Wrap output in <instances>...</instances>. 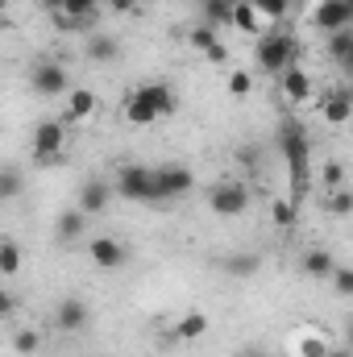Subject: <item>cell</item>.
Here are the masks:
<instances>
[{
	"label": "cell",
	"instance_id": "cell-22",
	"mask_svg": "<svg viewBox=\"0 0 353 357\" xmlns=\"http://www.w3.org/2000/svg\"><path fill=\"white\" fill-rule=\"evenodd\" d=\"M200 13H204V21H208L212 29H216V25H233V0H204Z\"/></svg>",
	"mask_w": 353,
	"mask_h": 357
},
{
	"label": "cell",
	"instance_id": "cell-19",
	"mask_svg": "<svg viewBox=\"0 0 353 357\" xmlns=\"http://www.w3.org/2000/svg\"><path fill=\"white\" fill-rule=\"evenodd\" d=\"M54 229H59V237H63V241H80V237H84V229H88V212H84V208L63 212Z\"/></svg>",
	"mask_w": 353,
	"mask_h": 357
},
{
	"label": "cell",
	"instance_id": "cell-21",
	"mask_svg": "<svg viewBox=\"0 0 353 357\" xmlns=\"http://www.w3.org/2000/svg\"><path fill=\"white\" fill-rule=\"evenodd\" d=\"M324 50H329V59H333V63L350 59V54H353V25H350V29H337V33H324Z\"/></svg>",
	"mask_w": 353,
	"mask_h": 357
},
{
	"label": "cell",
	"instance_id": "cell-16",
	"mask_svg": "<svg viewBox=\"0 0 353 357\" xmlns=\"http://www.w3.org/2000/svg\"><path fill=\"white\" fill-rule=\"evenodd\" d=\"M283 96H287L291 104H308V100H312V79H308V71L287 67V71H283Z\"/></svg>",
	"mask_w": 353,
	"mask_h": 357
},
{
	"label": "cell",
	"instance_id": "cell-42",
	"mask_svg": "<svg viewBox=\"0 0 353 357\" xmlns=\"http://www.w3.org/2000/svg\"><path fill=\"white\" fill-rule=\"evenodd\" d=\"M241 357H266L262 349H241Z\"/></svg>",
	"mask_w": 353,
	"mask_h": 357
},
{
	"label": "cell",
	"instance_id": "cell-39",
	"mask_svg": "<svg viewBox=\"0 0 353 357\" xmlns=\"http://www.w3.org/2000/svg\"><path fill=\"white\" fill-rule=\"evenodd\" d=\"M329 357H353V349H350V345H333V349H329Z\"/></svg>",
	"mask_w": 353,
	"mask_h": 357
},
{
	"label": "cell",
	"instance_id": "cell-14",
	"mask_svg": "<svg viewBox=\"0 0 353 357\" xmlns=\"http://www.w3.org/2000/svg\"><path fill=\"white\" fill-rule=\"evenodd\" d=\"M204 59H212V63H225V46H220V38H216V29L208 25V21H200L195 29H191V38H187Z\"/></svg>",
	"mask_w": 353,
	"mask_h": 357
},
{
	"label": "cell",
	"instance_id": "cell-10",
	"mask_svg": "<svg viewBox=\"0 0 353 357\" xmlns=\"http://www.w3.org/2000/svg\"><path fill=\"white\" fill-rule=\"evenodd\" d=\"M320 116H324L329 125H345V121L353 116V88L337 84V88L324 96V104H320Z\"/></svg>",
	"mask_w": 353,
	"mask_h": 357
},
{
	"label": "cell",
	"instance_id": "cell-40",
	"mask_svg": "<svg viewBox=\"0 0 353 357\" xmlns=\"http://www.w3.org/2000/svg\"><path fill=\"white\" fill-rule=\"evenodd\" d=\"M42 4H46L50 13H59V8H67V0H42Z\"/></svg>",
	"mask_w": 353,
	"mask_h": 357
},
{
	"label": "cell",
	"instance_id": "cell-7",
	"mask_svg": "<svg viewBox=\"0 0 353 357\" xmlns=\"http://www.w3.org/2000/svg\"><path fill=\"white\" fill-rule=\"evenodd\" d=\"M29 84H33L38 96H67V91H71V84H67V67H63V63H33Z\"/></svg>",
	"mask_w": 353,
	"mask_h": 357
},
{
	"label": "cell",
	"instance_id": "cell-38",
	"mask_svg": "<svg viewBox=\"0 0 353 357\" xmlns=\"http://www.w3.org/2000/svg\"><path fill=\"white\" fill-rule=\"evenodd\" d=\"M13 307H17L13 291H0V316H13Z\"/></svg>",
	"mask_w": 353,
	"mask_h": 357
},
{
	"label": "cell",
	"instance_id": "cell-27",
	"mask_svg": "<svg viewBox=\"0 0 353 357\" xmlns=\"http://www.w3.org/2000/svg\"><path fill=\"white\" fill-rule=\"evenodd\" d=\"M329 212L333 216H353V191H329Z\"/></svg>",
	"mask_w": 353,
	"mask_h": 357
},
{
	"label": "cell",
	"instance_id": "cell-9",
	"mask_svg": "<svg viewBox=\"0 0 353 357\" xmlns=\"http://www.w3.org/2000/svg\"><path fill=\"white\" fill-rule=\"evenodd\" d=\"M195 187V175H191V167H158V199H179V195H187Z\"/></svg>",
	"mask_w": 353,
	"mask_h": 357
},
{
	"label": "cell",
	"instance_id": "cell-32",
	"mask_svg": "<svg viewBox=\"0 0 353 357\" xmlns=\"http://www.w3.org/2000/svg\"><path fill=\"white\" fill-rule=\"evenodd\" d=\"M329 349H333V345H329L324 337H303V341H299V357H329Z\"/></svg>",
	"mask_w": 353,
	"mask_h": 357
},
{
	"label": "cell",
	"instance_id": "cell-23",
	"mask_svg": "<svg viewBox=\"0 0 353 357\" xmlns=\"http://www.w3.org/2000/svg\"><path fill=\"white\" fill-rule=\"evenodd\" d=\"M88 59L91 63H112V59H117V38H108V33H91L88 38Z\"/></svg>",
	"mask_w": 353,
	"mask_h": 357
},
{
	"label": "cell",
	"instance_id": "cell-43",
	"mask_svg": "<svg viewBox=\"0 0 353 357\" xmlns=\"http://www.w3.org/2000/svg\"><path fill=\"white\" fill-rule=\"evenodd\" d=\"M345 345H350V349H353V324H350V333H345Z\"/></svg>",
	"mask_w": 353,
	"mask_h": 357
},
{
	"label": "cell",
	"instance_id": "cell-17",
	"mask_svg": "<svg viewBox=\"0 0 353 357\" xmlns=\"http://www.w3.org/2000/svg\"><path fill=\"white\" fill-rule=\"evenodd\" d=\"M96 112V91L91 88H71L67 91V121H88Z\"/></svg>",
	"mask_w": 353,
	"mask_h": 357
},
{
	"label": "cell",
	"instance_id": "cell-3",
	"mask_svg": "<svg viewBox=\"0 0 353 357\" xmlns=\"http://www.w3.org/2000/svg\"><path fill=\"white\" fill-rule=\"evenodd\" d=\"M295 59H299V46H295L291 33H270L266 29L258 38V46H254V63L262 67L266 75H283L287 67H295Z\"/></svg>",
	"mask_w": 353,
	"mask_h": 357
},
{
	"label": "cell",
	"instance_id": "cell-2",
	"mask_svg": "<svg viewBox=\"0 0 353 357\" xmlns=\"http://www.w3.org/2000/svg\"><path fill=\"white\" fill-rule=\"evenodd\" d=\"M175 108H179V100L171 91V84H142L125 100V121L129 125H154L158 116H171Z\"/></svg>",
	"mask_w": 353,
	"mask_h": 357
},
{
	"label": "cell",
	"instance_id": "cell-29",
	"mask_svg": "<svg viewBox=\"0 0 353 357\" xmlns=\"http://www.w3.org/2000/svg\"><path fill=\"white\" fill-rule=\"evenodd\" d=\"M329 278H333V291H337V295L353 299V266H337Z\"/></svg>",
	"mask_w": 353,
	"mask_h": 357
},
{
	"label": "cell",
	"instance_id": "cell-35",
	"mask_svg": "<svg viewBox=\"0 0 353 357\" xmlns=\"http://www.w3.org/2000/svg\"><path fill=\"white\" fill-rule=\"evenodd\" d=\"M250 88H254V75L250 71H233L229 75V91L233 96H250Z\"/></svg>",
	"mask_w": 353,
	"mask_h": 357
},
{
	"label": "cell",
	"instance_id": "cell-1",
	"mask_svg": "<svg viewBox=\"0 0 353 357\" xmlns=\"http://www.w3.org/2000/svg\"><path fill=\"white\" fill-rule=\"evenodd\" d=\"M278 154H283L287 178H291L287 195H291L295 204H303V195H308V187H312V162H308L312 146H308V129H303L295 116H287L283 129H278Z\"/></svg>",
	"mask_w": 353,
	"mask_h": 357
},
{
	"label": "cell",
	"instance_id": "cell-30",
	"mask_svg": "<svg viewBox=\"0 0 353 357\" xmlns=\"http://www.w3.org/2000/svg\"><path fill=\"white\" fill-rule=\"evenodd\" d=\"M254 8L262 13L266 21H278V17H287V8H291V0H254Z\"/></svg>",
	"mask_w": 353,
	"mask_h": 357
},
{
	"label": "cell",
	"instance_id": "cell-37",
	"mask_svg": "<svg viewBox=\"0 0 353 357\" xmlns=\"http://www.w3.org/2000/svg\"><path fill=\"white\" fill-rule=\"evenodd\" d=\"M104 4H108L112 13H137V4H142V0H104Z\"/></svg>",
	"mask_w": 353,
	"mask_h": 357
},
{
	"label": "cell",
	"instance_id": "cell-20",
	"mask_svg": "<svg viewBox=\"0 0 353 357\" xmlns=\"http://www.w3.org/2000/svg\"><path fill=\"white\" fill-rule=\"evenodd\" d=\"M333 270H337V262H333L329 250H308V254H303V274H308V278H329Z\"/></svg>",
	"mask_w": 353,
	"mask_h": 357
},
{
	"label": "cell",
	"instance_id": "cell-34",
	"mask_svg": "<svg viewBox=\"0 0 353 357\" xmlns=\"http://www.w3.org/2000/svg\"><path fill=\"white\" fill-rule=\"evenodd\" d=\"M50 21H54V29H59V33H75V29L84 25V21H80V17H71L67 8H59V13H50Z\"/></svg>",
	"mask_w": 353,
	"mask_h": 357
},
{
	"label": "cell",
	"instance_id": "cell-5",
	"mask_svg": "<svg viewBox=\"0 0 353 357\" xmlns=\"http://www.w3.org/2000/svg\"><path fill=\"white\" fill-rule=\"evenodd\" d=\"M117 195H125L133 204H154L158 199V171H150V167H121Z\"/></svg>",
	"mask_w": 353,
	"mask_h": 357
},
{
	"label": "cell",
	"instance_id": "cell-24",
	"mask_svg": "<svg viewBox=\"0 0 353 357\" xmlns=\"http://www.w3.org/2000/svg\"><path fill=\"white\" fill-rule=\"evenodd\" d=\"M270 220H274L278 229H291V225L299 220V204H295L291 195H283V199H274V204H270Z\"/></svg>",
	"mask_w": 353,
	"mask_h": 357
},
{
	"label": "cell",
	"instance_id": "cell-28",
	"mask_svg": "<svg viewBox=\"0 0 353 357\" xmlns=\"http://www.w3.org/2000/svg\"><path fill=\"white\" fill-rule=\"evenodd\" d=\"M17 191H21V171L4 167V175H0V199H17Z\"/></svg>",
	"mask_w": 353,
	"mask_h": 357
},
{
	"label": "cell",
	"instance_id": "cell-13",
	"mask_svg": "<svg viewBox=\"0 0 353 357\" xmlns=\"http://www.w3.org/2000/svg\"><path fill=\"white\" fill-rule=\"evenodd\" d=\"M233 29H241L250 38H262L266 33V17L254 8V0H233Z\"/></svg>",
	"mask_w": 353,
	"mask_h": 357
},
{
	"label": "cell",
	"instance_id": "cell-36",
	"mask_svg": "<svg viewBox=\"0 0 353 357\" xmlns=\"http://www.w3.org/2000/svg\"><path fill=\"white\" fill-rule=\"evenodd\" d=\"M96 4H100V0H67V13L80 17V21H88L91 13H96Z\"/></svg>",
	"mask_w": 353,
	"mask_h": 357
},
{
	"label": "cell",
	"instance_id": "cell-6",
	"mask_svg": "<svg viewBox=\"0 0 353 357\" xmlns=\"http://www.w3.org/2000/svg\"><path fill=\"white\" fill-rule=\"evenodd\" d=\"M29 146H33V158L38 162H54L67 146V125L63 121H38L33 133H29Z\"/></svg>",
	"mask_w": 353,
	"mask_h": 357
},
{
	"label": "cell",
	"instance_id": "cell-15",
	"mask_svg": "<svg viewBox=\"0 0 353 357\" xmlns=\"http://www.w3.org/2000/svg\"><path fill=\"white\" fill-rule=\"evenodd\" d=\"M54 324H59L63 333H80V328L88 324V303H84V299H63V303L54 307Z\"/></svg>",
	"mask_w": 353,
	"mask_h": 357
},
{
	"label": "cell",
	"instance_id": "cell-8",
	"mask_svg": "<svg viewBox=\"0 0 353 357\" xmlns=\"http://www.w3.org/2000/svg\"><path fill=\"white\" fill-rule=\"evenodd\" d=\"M312 25L320 33H337V29H350L353 25V8L350 0H320L316 13H312Z\"/></svg>",
	"mask_w": 353,
	"mask_h": 357
},
{
	"label": "cell",
	"instance_id": "cell-44",
	"mask_svg": "<svg viewBox=\"0 0 353 357\" xmlns=\"http://www.w3.org/2000/svg\"><path fill=\"white\" fill-rule=\"evenodd\" d=\"M350 8H353V0H350Z\"/></svg>",
	"mask_w": 353,
	"mask_h": 357
},
{
	"label": "cell",
	"instance_id": "cell-11",
	"mask_svg": "<svg viewBox=\"0 0 353 357\" xmlns=\"http://www.w3.org/2000/svg\"><path fill=\"white\" fill-rule=\"evenodd\" d=\"M88 254H91V262H96L100 270H117V266H125V258H129L125 245H121L117 237H96V241L88 245Z\"/></svg>",
	"mask_w": 353,
	"mask_h": 357
},
{
	"label": "cell",
	"instance_id": "cell-18",
	"mask_svg": "<svg viewBox=\"0 0 353 357\" xmlns=\"http://www.w3.org/2000/svg\"><path fill=\"white\" fill-rule=\"evenodd\" d=\"M204 333H208V316H204V312H183V316H179V324H175L179 341H200Z\"/></svg>",
	"mask_w": 353,
	"mask_h": 357
},
{
	"label": "cell",
	"instance_id": "cell-31",
	"mask_svg": "<svg viewBox=\"0 0 353 357\" xmlns=\"http://www.w3.org/2000/svg\"><path fill=\"white\" fill-rule=\"evenodd\" d=\"M320 183H324L329 191H341V183H345V167H341V162H324V171H320Z\"/></svg>",
	"mask_w": 353,
	"mask_h": 357
},
{
	"label": "cell",
	"instance_id": "cell-26",
	"mask_svg": "<svg viewBox=\"0 0 353 357\" xmlns=\"http://www.w3.org/2000/svg\"><path fill=\"white\" fill-rule=\"evenodd\" d=\"M17 270H21V250H17V241H0V274L13 278Z\"/></svg>",
	"mask_w": 353,
	"mask_h": 357
},
{
	"label": "cell",
	"instance_id": "cell-33",
	"mask_svg": "<svg viewBox=\"0 0 353 357\" xmlns=\"http://www.w3.org/2000/svg\"><path fill=\"white\" fill-rule=\"evenodd\" d=\"M38 345H42V337H38L33 328H21V333L13 337V349H17V354H33Z\"/></svg>",
	"mask_w": 353,
	"mask_h": 357
},
{
	"label": "cell",
	"instance_id": "cell-12",
	"mask_svg": "<svg viewBox=\"0 0 353 357\" xmlns=\"http://www.w3.org/2000/svg\"><path fill=\"white\" fill-rule=\"evenodd\" d=\"M108 204H112V187L104 183V178H88L84 187H80V208L96 216V212H108Z\"/></svg>",
	"mask_w": 353,
	"mask_h": 357
},
{
	"label": "cell",
	"instance_id": "cell-25",
	"mask_svg": "<svg viewBox=\"0 0 353 357\" xmlns=\"http://www.w3.org/2000/svg\"><path fill=\"white\" fill-rule=\"evenodd\" d=\"M258 254H233V258H225V270L233 274V278H250V274H258Z\"/></svg>",
	"mask_w": 353,
	"mask_h": 357
},
{
	"label": "cell",
	"instance_id": "cell-41",
	"mask_svg": "<svg viewBox=\"0 0 353 357\" xmlns=\"http://www.w3.org/2000/svg\"><path fill=\"white\" fill-rule=\"evenodd\" d=\"M337 67H341V71H345V75H350V79H353V54H350V59H341Z\"/></svg>",
	"mask_w": 353,
	"mask_h": 357
},
{
	"label": "cell",
	"instance_id": "cell-4",
	"mask_svg": "<svg viewBox=\"0 0 353 357\" xmlns=\"http://www.w3.org/2000/svg\"><path fill=\"white\" fill-rule=\"evenodd\" d=\"M208 208H212L220 220L246 216V212H250V187H246L241 178H220V183L208 191Z\"/></svg>",
	"mask_w": 353,
	"mask_h": 357
}]
</instances>
